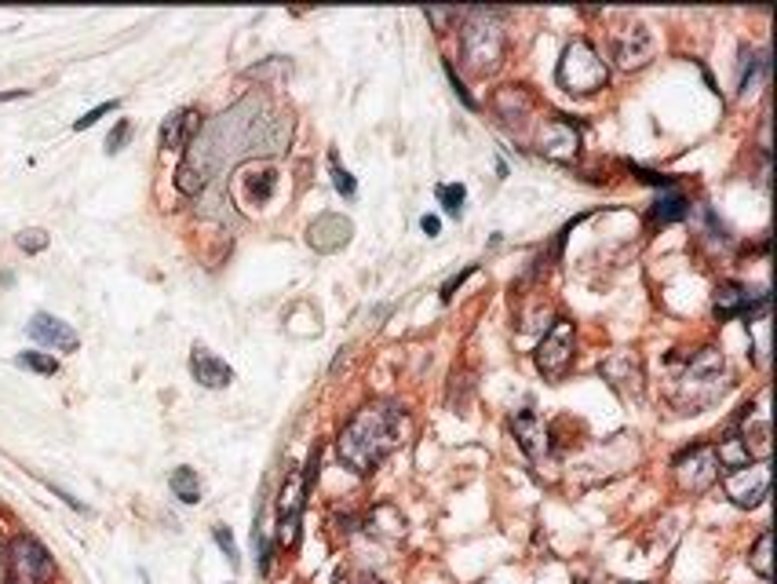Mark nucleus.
Listing matches in <instances>:
<instances>
[{
    "mask_svg": "<svg viewBox=\"0 0 777 584\" xmlns=\"http://www.w3.org/2000/svg\"><path fill=\"white\" fill-rule=\"evenodd\" d=\"M288 132H282V117L267 110V103L248 96L234 110H227L205 132H197L194 150L179 165V191L197 194L223 165L238 162L256 150H285Z\"/></svg>",
    "mask_w": 777,
    "mask_h": 584,
    "instance_id": "obj_1",
    "label": "nucleus"
},
{
    "mask_svg": "<svg viewBox=\"0 0 777 584\" xmlns=\"http://www.w3.org/2000/svg\"><path fill=\"white\" fill-rule=\"evenodd\" d=\"M402 420H405L402 409H394L387 402H373L358 409L336 438L340 460H344L354 475H373L380 464L394 454V446H399Z\"/></svg>",
    "mask_w": 777,
    "mask_h": 584,
    "instance_id": "obj_2",
    "label": "nucleus"
},
{
    "mask_svg": "<svg viewBox=\"0 0 777 584\" xmlns=\"http://www.w3.org/2000/svg\"><path fill=\"white\" fill-rule=\"evenodd\" d=\"M730 388L727 358L716 348H697L687 354V362L676 373V406L682 413H701L712 402H719L722 391Z\"/></svg>",
    "mask_w": 777,
    "mask_h": 584,
    "instance_id": "obj_3",
    "label": "nucleus"
},
{
    "mask_svg": "<svg viewBox=\"0 0 777 584\" xmlns=\"http://www.w3.org/2000/svg\"><path fill=\"white\" fill-rule=\"evenodd\" d=\"M460 48H464V62L475 74H493L500 59H504V26H500V11H471L460 33Z\"/></svg>",
    "mask_w": 777,
    "mask_h": 584,
    "instance_id": "obj_4",
    "label": "nucleus"
},
{
    "mask_svg": "<svg viewBox=\"0 0 777 584\" xmlns=\"http://www.w3.org/2000/svg\"><path fill=\"white\" fill-rule=\"evenodd\" d=\"M606 77H610L606 59L599 56L591 41H573L562 51L559 70H555L559 88L570 91V96H596L599 88H606Z\"/></svg>",
    "mask_w": 777,
    "mask_h": 584,
    "instance_id": "obj_5",
    "label": "nucleus"
},
{
    "mask_svg": "<svg viewBox=\"0 0 777 584\" xmlns=\"http://www.w3.org/2000/svg\"><path fill=\"white\" fill-rule=\"evenodd\" d=\"M314 468H318V454L311 457L307 468H293L282 486L278 497V541L282 548H296L299 541V519H303V504H307L311 483H314Z\"/></svg>",
    "mask_w": 777,
    "mask_h": 584,
    "instance_id": "obj_6",
    "label": "nucleus"
},
{
    "mask_svg": "<svg viewBox=\"0 0 777 584\" xmlns=\"http://www.w3.org/2000/svg\"><path fill=\"white\" fill-rule=\"evenodd\" d=\"M770 483H774L770 460L722 471V486H727V497L737 504V508H759V504L770 497Z\"/></svg>",
    "mask_w": 777,
    "mask_h": 584,
    "instance_id": "obj_7",
    "label": "nucleus"
},
{
    "mask_svg": "<svg viewBox=\"0 0 777 584\" xmlns=\"http://www.w3.org/2000/svg\"><path fill=\"white\" fill-rule=\"evenodd\" d=\"M671 468H676V479L687 494H705V489H712L722 475L716 446H690L687 454L676 457Z\"/></svg>",
    "mask_w": 777,
    "mask_h": 584,
    "instance_id": "obj_8",
    "label": "nucleus"
},
{
    "mask_svg": "<svg viewBox=\"0 0 777 584\" xmlns=\"http://www.w3.org/2000/svg\"><path fill=\"white\" fill-rule=\"evenodd\" d=\"M570 362H573V322L559 318V322L544 333V340L537 343V369L544 377L559 380V377H565Z\"/></svg>",
    "mask_w": 777,
    "mask_h": 584,
    "instance_id": "obj_9",
    "label": "nucleus"
},
{
    "mask_svg": "<svg viewBox=\"0 0 777 584\" xmlns=\"http://www.w3.org/2000/svg\"><path fill=\"white\" fill-rule=\"evenodd\" d=\"M56 574V563L37 537H19L11 544V581L16 584H45Z\"/></svg>",
    "mask_w": 777,
    "mask_h": 584,
    "instance_id": "obj_10",
    "label": "nucleus"
},
{
    "mask_svg": "<svg viewBox=\"0 0 777 584\" xmlns=\"http://www.w3.org/2000/svg\"><path fill=\"white\" fill-rule=\"evenodd\" d=\"M657 51V37L647 22H631L613 37V59L621 70H642Z\"/></svg>",
    "mask_w": 777,
    "mask_h": 584,
    "instance_id": "obj_11",
    "label": "nucleus"
},
{
    "mask_svg": "<svg viewBox=\"0 0 777 584\" xmlns=\"http://www.w3.org/2000/svg\"><path fill=\"white\" fill-rule=\"evenodd\" d=\"M274 187H278V172H274L271 165H245V168H238V176H234V183H230V191H234V197H238L242 208L267 205L274 197Z\"/></svg>",
    "mask_w": 777,
    "mask_h": 584,
    "instance_id": "obj_12",
    "label": "nucleus"
},
{
    "mask_svg": "<svg viewBox=\"0 0 777 584\" xmlns=\"http://www.w3.org/2000/svg\"><path fill=\"white\" fill-rule=\"evenodd\" d=\"M716 318L719 322H730V318H753V314H767L770 311V296L767 292H748L745 285L727 282L716 292Z\"/></svg>",
    "mask_w": 777,
    "mask_h": 584,
    "instance_id": "obj_13",
    "label": "nucleus"
},
{
    "mask_svg": "<svg viewBox=\"0 0 777 584\" xmlns=\"http://www.w3.org/2000/svg\"><path fill=\"white\" fill-rule=\"evenodd\" d=\"M537 150L551 157V162H573L577 150H581V132H577L562 114L548 117L540 125V136H537Z\"/></svg>",
    "mask_w": 777,
    "mask_h": 584,
    "instance_id": "obj_14",
    "label": "nucleus"
},
{
    "mask_svg": "<svg viewBox=\"0 0 777 584\" xmlns=\"http://www.w3.org/2000/svg\"><path fill=\"white\" fill-rule=\"evenodd\" d=\"M602 380L621 395V398H642V362L639 354L631 351H613L610 358L602 362Z\"/></svg>",
    "mask_w": 777,
    "mask_h": 584,
    "instance_id": "obj_15",
    "label": "nucleus"
},
{
    "mask_svg": "<svg viewBox=\"0 0 777 584\" xmlns=\"http://www.w3.org/2000/svg\"><path fill=\"white\" fill-rule=\"evenodd\" d=\"M354 234V223L347 216H336V212H325V216H318L307 227V245L314 252H340L347 249Z\"/></svg>",
    "mask_w": 777,
    "mask_h": 584,
    "instance_id": "obj_16",
    "label": "nucleus"
},
{
    "mask_svg": "<svg viewBox=\"0 0 777 584\" xmlns=\"http://www.w3.org/2000/svg\"><path fill=\"white\" fill-rule=\"evenodd\" d=\"M511 431H515L519 446L525 449V457H530V460H544L551 454V431H548V424L533 413V409H522V413L511 420Z\"/></svg>",
    "mask_w": 777,
    "mask_h": 584,
    "instance_id": "obj_17",
    "label": "nucleus"
},
{
    "mask_svg": "<svg viewBox=\"0 0 777 584\" xmlns=\"http://www.w3.org/2000/svg\"><path fill=\"white\" fill-rule=\"evenodd\" d=\"M190 373H194L197 383H201V388H213V391L230 388V380H234V369L223 362V358H216L208 348H201V343H197L194 354H190Z\"/></svg>",
    "mask_w": 777,
    "mask_h": 584,
    "instance_id": "obj_18",
    "label": "nucleus"
},
{
    "mask_svg": "<svg viewBox=\"0 0 777 584\" xmlns=\"http://www.w3.org/2000/svg\"><path fill=\"white\" fill-rule=\"evenodd\" d=\"M197 132H201V114L176 110V114H168L161 125V146L165 150H183V146H190L197 139Z\"/></svg>",
    "mask_w": 777,
    "mask_h": 584,
    "instance_id": "obj_19",
    "label": "nucleus"
},
{
    "mask_svg": "<svg viewBox=\"0 0 777 584\" xmlns=\"http://www.w3.org/2000/svg\"><path fill=\"white\" fill-rule=\"evenodd\" d=\"M30 337L37 343H48V348H56V351H77V343H81L70 325L59 322V318H51V314H33Z\"/></svg>",
    "mask_w": 777,
    "mask_h": 584,
    "instance_id": "obj_20",
    "label": "nucleus"
},
{
    "mask_svg": "<svg viewBox=\"0 0 777 584\" xmlns=\"http://www.w3.org/2000/svg\"><path fill=\"white\" fill-rule=\"evenodd\" d=\"M745 431H741V442H745V449H748V460L753 457H759V460H770V449H774V442H770V424H767V417H756L753 413V406H745Z\"/></svg>",
    "mask_w": 777,
    "mask_h": 584,
    "instance_id": "obj_21",
    "label": "nucleus"
},
{
    "mask_svg": "<svg viewBox=\"0 0 777 584\" xmlns=\"http://www.w3.org/2000/svg\"><path fill=\"white\" fill-rule=\"evenodd\" d=\"M365 529L380 541H399L405 534V519H402L399 508H391V504H376V508L365 515Z\"/></svg>",
    "mask_w": 777,
    "mask_h": 584,
    "instance_id": "obj_22",
    "label": "nucleus"
},
{
    "mask_svg": "<svg viewBox=\"0 0 777 584\" xmlns=\"http://www.w3.org/2000/svg\"><path fill=\"white\" fill-rule=\"evenodd\" d=\"M687 212H690V202L682 197L679 191H668L657 197V205H653V223H679V220H687Z\"/></svg>",
    "mask_w": 777,
    "mask_h": 584,
    "instance_id": "obj_23",
    "label": "nucleus"
},
{
    "mask_svg": "<svg viewBox=\"0 0 777 584\" xmlns=\"http://www.w3.org/2000/svg\"><path fill=\"white\" fill-rule=\"evenodd\" d=\"M748 566H753L763 581L774 577V534H770V529L756 541V548L748 552Z\"/></svg>",
    "mask_w": 777,
    "mask_h": 584,
    "instance_id": "obj_24",
    "label": "nucleus"
},
{
    "mask_svg": "<svg viewBox=\"0 0 777 584\" xmlns=\"http://www.w3.org/2000/svg\"><path fill=\"white\" fill-rule=\"evenodd\" d=\"M745 325H748V333L756 337V362L767 366L770 362V311L745 318Z\"/></svg>",
    "mask_w": 777,
    "mask_h": 584,
    "instance_id": "obj_25",
    "label": "nucleus"
},
{
    "mask_svg": "<svg viewBox=\"0 0 777 584\" xmlns=\"http://www.w3.org/2000/svg\"><path fill=\"white\" fill-rule=\"evenodd\" d=\"M168 483H173V494L183 504H197V500H201V479L194 475V468H176Z\"/></svg>",
    "mask_w": 777,
    "mask_h": 584,
    "instance_id": "obj_26",
    "label": "nucleus"
},
{
    "mask_svg": "<svg viewBox=\"0 0 777 584\" xmlns=\"http://www.w3.org/2000/svg\"><path fill=\"white\" fill-rule=\"evenodd\" d=\"M434 197H439L450 216L460 220V212H464V202H468V191H464V183H442V187L434 191Z\"/></svg>",
    "mask_w": 777,
    "mask_h": 584,
    "instance_id": "obj_27",
    "label": "nucleus"
},
{
    "mask_svg": "<svg viewBox=\"0 0 777 584\" xmlns=\"http://www.w3.org/2000/svg\"><path fill=\"white\" fill-rule=\"evenodd\" d=\"M767 51H759V56H753V59H748L745 66H741V81H737V88H741V91H748V88H756V81H759V77L763 74H767Z\"/></svg>",
    "mask_w": 777,
    "mask_h": 584,
    "instance_id": "obj_28",
    "label": "nucleus"
},
{
    "mask_svg": "<svg viewBox=\"0 0 777 584\" xmlns=\"http://www.w3.org/2000/svg\"><path fill=\"white\" fill-rule=\"evenodd\" d=\"M19 366H22V369H33V373H41V377L59 373V362H56V358H48V354H41V351H22V354H19Z\"/></svg>",
    "mask_w": 777,
    "mask_h": 584,
    "instance_id": "obj_29",
    "label": "nucleus"
},
{
    "mask_svg": "<svg viewBox=\"0 0 777 584\" xmlns=\"http://www.w3.org/2000/svg\"><path fill=\"white\" fill-rule=\"evenodd\" d=\"M333 183H336V191L344 194V197H354V194H358V183H354V176H351V172H347L344 165L336 162V157H333Z\"/></svg>",
    "mask_w": 777,
    "mask_h": 584,
    "instance_id": "obj_30",
    "label": "nucleus"
},
{
    "mask_svg": "<svg viewBox=\"0 0 777 584\" xmlns=\"http://www.w3.org/2000/svg\"><path fill=\"white\" fill-rule=\"evenodd\" d=\"M117 110V103H102V106H96V110H88L85 117H77V132H85V128H91V125H96L99 121V117H107V114H114Z\"/></svg>",
    "mask_w": 777,
    "mask_h": 584,
    "instance_id": "obj_31",
    "label": "nucleus"
},
{
    "mask_svg": "<svg viewBox=\"0 0 777 584\" xmlns=\"http://www.w3.org/2000/svg\"><path fill=\"white\" fill-rule=\"evenodd\" d=\"M48 245V234L45 231H22L19 234V249H26V252H41Z\"/></svg>",
    "mask_w": 777,
    "mask_h": 584,
    "instance_id": "obj_32",
    "label": "nucleus"
},
{
    "mask_svg": "<svg viewBox=\"0 0 777 584\" xmlns=\"http://www.w3.org/2000/svg\"><path fill=\"white\" fill-rule=\"evenodd\" d=\"M445 77H450V85H453V91H456V96H460V99H464V106H468V110H475V99H471V96H468V88H464V81H460V77H456V70H453V62H445Z\"/></svg>",
    "mask_w": 777,
    "mask_h": 584,
    "instance_id": "obj_33",
    "label": "nucleus"
},
{
    "mask_svg": "<svg viewBox=\"0 0 777 584\" xmlns=\"http://www.w3.org/2000/svg\"><path fill=\"white\" fill-rule=\"evenodd\" d=\"M216 541H219V548L227 552V559L238 566V548H234V537H230V529L227 526H216Z\"/></svg>",
    "mask_w": 777,
    "mask_h": 584,
    "instance_id": "obj_34",
    "label": "nucleus"
},
{
    "mask_svg": "<svg viewBox=\"0 0 777 584\" xmlns=\"http://www.w3.org/2000/svg\"><path fill=\"white\" fill-rule=\"evenodd\" d=\"M131 136V125L128 121H121V125H117L114 132H110V139H107V150L110 154H117V150H121V146H125V139Z\"/></svg>",
    "mask_w": 777,
    "mask_h": 584,
    "instance_id": "obj_35",
    "label": "nucleus"
},
{
    "mask_svg": "<svg viewBox=\"0 0 777 584\" xmlns=\"http://www.w3.org/2000/svg\"><path fill=\"white\" fill-rule=\"evenodd\" d=\"M427 19L439 22V33H445V22L456 19V11H450V8H427Z\"/></svg>",
    "mask_w": 777,
    "mask_h": 584,
    "instance_id": "obj_36",
    "label": "nucleus"
},
{
    "mask_svg": "<svg viewBox=\"0 0 777 584\" xmlns=\"http://www.w3.org/2000/svg\"><path fill=\"white\" fill-rule=\"evenodd\" d=\"M631 172H636L639 179L653 183V187H671V176H657V172H647V168H631Z\"/></svg>",
    "mask_w": 777,
    "mask_h": 584,
    "instance_id": "obj_37",
    "label": "nucleus"
},
{
    "mask_svg": "<svg viewBox=\"0 0 777 584\" xmlns=\"http://www.w3.org/2000/svg\"><path fill=\"white\" fill-rule=\"evenodd\" d=\"M420 227H424V234H427V237H434V234H439L442 223H439V216H424V220H420Z\"/></svg>",
    "mask_w": 777,
    "mask_h": 584,
    "instance_id": "obj_38",
    "label": "nucleus"
},
{
    "mask_svg": "<svg viewBox=\"0 0 777 584\" xmlns=\"http://www.w3.org/2000/svg\"><path fill=\"white\" fill-rule=\"evenodd\" d=\"M11 99H26V91H4V96H0V103H11Z\"/></svg>",
    "mask_w": 777,
    "mask_h": 584,
    "instance_id": "obj_39",
    "label": "nucleus"
},
{
    "mask_svg": "<svg viewBox=\"0 0 777 584\" xmlns=\"http://www.w3.org/2000/svg\"><path fill=\"white\" fill-rule=\"evenodd\" d=\"M354 584H384V581H380V577H373V574H362V577L354 581Z\"/></svg>",
    "mask_w": 777,
    "mask_h": 584,
    "instance_id": "obj_40",
    "label": "nucleus"
},
{
    "mask_svg": "<svg viewBox=\"0 0 777 584\" xmlns=\"http://www.w3.org/2000/svg\"><path fill=\"white\" fill-rule=\"evenodd\" d=\"M8 584H16V581H8Z\"/></svg>",
    "mask_w": 777,
    "mask_h": 584,
    "instance_id": "obj_41",
    "label": "nucleus"
}]
</instances>
